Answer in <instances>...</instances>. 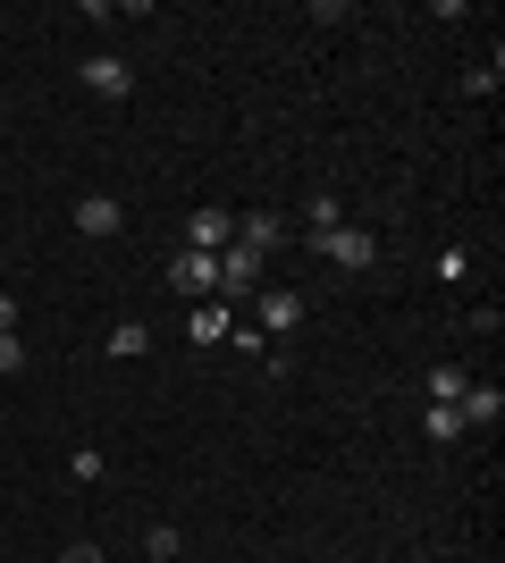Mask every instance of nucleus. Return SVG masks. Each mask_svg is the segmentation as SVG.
<instances>
[{
    "label": "nucleus",
    "instance_id": "2",
    "mask_svg": "<svg viewBox=\"0 0 505 563\" xmlns=\"http://www.w3.org/2000/svg\"><path fill=\"white\" fill-rule=\"evenodd\" d=\"M312 244L337 261V269H371V261H380V235L371 228H329V235H312Z\"/></svg>",
    "mask_w": 505,
    "mask_h": 563
},
{
    "label": "nucleus",
    "instance_id": "1",
    "mask_svg": "<svg viewBox=\"0 0 505 563\" xmlns=\"http://www.w3.org/2000/svg\"><path fill=\"white\" fill-rule=\"evenodd\" d=\"M76 85H85L94 101H127V93H135V68H127V59H110V51H94V59L76 68Z\"/></svg>",
    "mask_w": 505,
    "mask_h": 563
},
{
    "label": "nucleus",
    "instance_id": "12",
    "mask_svg": "<svg viewBox=\"0 0 505 563\" xmlns=\"http://www.w3.org/2000/svg\"><path fill=\"white\" fill-rule=\"evenodd\" d=\"M110 353H119V362H135V353H152V329H144V320H119V329H110Z\"/></svg>",
    "mask_w": 505,
    "mask_h": 563
},
{
    "label": "nucleus",
    "instance_id": "22",
    "mask_svg": "<svg viewBox=\"0 0 505 563\" xmlns=\"http://www.w3.org/2000/svg\"><path fill=\"white\" fill-rule=\"evenodd\" d=\"M144 563H152V555H144Z\"/></svg>",
    "mask_w": 505,
    "mask_h": 563
},
{
    "label": "nucleus",
    "instance_id": "20",
    "mask_svg": "<svg viewBox=\"0 0 505 563\" xmlns=\"http://www.w3.org/2000/svg\"><path fill=\"white\" fill-rule=\"evenodd\" d=\"M0 329H18V303H9V295H0Z\"/></svg>",
    "mask_w": 505,
    "mask_h": 563
},
{
    "label": "nucleus",
    "instance_id": "5",
    "mask_svg": "<svg viewBox=\"0 0 505 563\" xmlns=\"http://www.w3.org/2000/svg\"><path fill=\"white\" fill-rule=\"evenodd\" d=\"M228 244H237V219L228 211H194L186 219V253H228Z\"/></svg>",
    "mask_w": 505,
    "mask_h": 563
},
{
    "label": "nucleus",
    "instance_id": "21",
    "mask_svg": "<svg viewBox=\"0 0 505 563\" xmlns=\"http://www.w3.org/2000/svg\"><path fill=\"white\" fill-rule=\"evenodd\" d=\"M0 429H9V412H0Z\"/></svg>",
    "mask_w": 505,
    "mask_h": 563
},
{
    "label": "nucleus",
    "instance_id": "19",
    "mask_svg": "<svg viewBox=\"0 0 505 563\" xmlns=\"http://www.w3.org/2000/svg\"><path fill=\"white\" fill-rule=\"evenodd\" d=\"M59 563H101V555H94V547H68V555H59Z\"/></svg>",
    "mask_w": 505,
    "mask_h": 563
},
{
    "label": "nucleus",
    "instance_id": "4",
    "mask_svg": "<svg viewBox=\"0 0 505 563\" xmlns=\"http://www.w3.org/2000/svg\"><path fill=\"white\" fill-rule=\"evenodd\" d=\"M168 286L177 295H219V253H177L168 261Z\"/></svg>",
    "mask_w": 505,
    "mask_h": 563
},
{
    "label": "nucleus",
    "instance_id": "18",
    "mask_svg": "<svg viewBox=\"0 0 505 563\" xmlns=\"http://www.w3.org/2000/svg\"><path fill=\"white\" fill-rule=\"evenodd\" d=\"M68 471H76V479H85V488H94V479H101V471H110V463H101L94 446H76V454H68Z\"/></svg>",
    "mask_w": 505,
    "mask_h": 563
},
{
    "label": "nucleus",
    "instance_id": "9",
    "mask_svg": "<svg viewBox=\"0 0 505 563\" xmlns=\"http://www.w3.org/2000/svg\"><path fill=\"white\" fill-rule=\"evenodd\" d=\"M228 329H237V320H228V303H194V320H186L194 345H228Z\"/></svg>",
    "mask_w": 505,
    "mask_h": 563
},
{
    "label": "nucleus",
    "instance_id": "16",
    "mask_svg": "<svg viewBox=\"0 0 505 563\" xmlns=\"http://www.w3.org/2000/svg\"><path fill=\"white\" fill-rule=\"evenodd\" d=\"M25 371V345H18V329H0V378H18Z\"/></svg>",
    "mask_w": 505,
    "mask_h": 563
},
{
    "label": "nucleus",
    "instance_id": "13",
    "mask_svg": "<svg viewBox=\"0 0 505 563\" xmlns=\"http://www.w3.org/2000/svg\"><path fill=\"white\" fill-rule=\"evenodd\" d=\"M421 438H438V446H455V438H463L455 404H430V412H421Z\"/></svg>",
    "mask_w": 505,
    "mask_h": 563
},
{
    "label": "nucleus",
    "instance_id": "11",
    "mask_svg": "<svg viewBox=\"0 0 505 563\" xmlns=\"http://www.w3.org/2000/svg\"><path fill=\"white\" fill-rule=\"evenodd\" d=\"M329 228H345V211H337V194H312L304 202V235H329Z\"/></svg>",
    "mask_w": 505,
    "mask_h": 563
},
{
    "label": "nucleus",
    "instance_id": "14",
    "mask_svg": "<svg viewBox=\"0 0 505 563\" xmlns=\"http://www.w3.org/2000/svg\"><path fill=\"white\" fill-rule=\"evenodd\" d=\"M463 387H472V378H463V371H455V362H438V371H430V404H455V396H463Z\"/></svg>",
    "mask_w": 505,
    "mask_h": 563
},
{
    "label": "nucleus",
    "instance_id": "17",
    "mask_svg": "<svg viewBox=\"0 0 505 563\" xmlns=\"http://www.w3.org/2000/svg\"><path fill=\"white\" fill-rule=\"evenodd\" d=\"M438 278L463 286V278H472V253H463V244H455V253H438Z\"/></svg>",
    "mask_w": 505,
    "mask_h": 563
},
{
    "label": "nucleus",
    "instance_id": "8",
    "mask_svg": "<svg viewBox=\"0 0 505 563\" xmlns=\"http://www.w3.org/2000/svg\"><path fill=\"white\" fill-rule=\"evenodd\" d=\"M76 228H85V235H119L127 228L119 194H85V202H76Z\"/></svg>",
    "mask_w": 505,
    "mask_h": 563
},
{
    "label": "nucleus",
    "instance_id": "6",
    "mask_svg": "<svg viewBox=\"0 0 505 563\" xmlns=\"http://www.w3.org/2000/svg\"><path fill=\"white\" fill-rule=\"evenodd\" d=\"M237 244H244V253H278V244H287V219H278V211H244L237 219Z\"/></svg>",
    "mask_w": 505,
    "mask_h": 563
},
{
    "label": "nucleus",
    "instance_id": "7",
    "mask_svg": "<svg viewBox=\"0 0 505 563\" xmlns=\"http://www.w3.org/2000/svg\"><path fill=\"white\" fill-rule=\"evenodd\" d=\"M253 286H262V253L228 244V253H219V295H253Z\"/></svg>",
    "mask_w": 505,
    "mask_h": 563
},
{
    "label": "nucleus",
    "instance_id": "10",
    "mask_svg": "<svg viewBox=\"0 0 505 563\" xmlns=\"http://www.w3.org/2000/svg\"><path fill=\"white\" fill-rule=\"evenodd\" d=\"M295 320H304V295H262V320H253V329H262V336H287Z\"/></svg>",
    "mask_w": 505,
    "mask_h": 563
},
{
    "label": "nucleus",
    "instance_id": "15",
    "mask_svg": "<svg viewBox=\"0 0 505 563\" xmlns=\"http://www.w3.org/2000/svg\"><path fill=\"white\" fill-rule=\"evenodd\" d=\"M144 555H152V563L177 555V530H168V521H152V530H144Z\"/></svg>",
    "mask_w": 505,
    "mask_h": 563
},
{
    "label": "nucleus",
    "instance_id": "3",
    "mask_svg": "<svg viewBox=\"0 0 505 563\" xmlns=\"http://www.w3.org/2000/svg\"><path fill=\"white\" fill-rule=\"evenodd\" d=\"M455 421H463V438H472V429H497L505 421V396L488 387V378H472V387L455 396Z\"/></svg>",
    "mask_w": 505,
    "mask_h": 563
}]
</instances>
